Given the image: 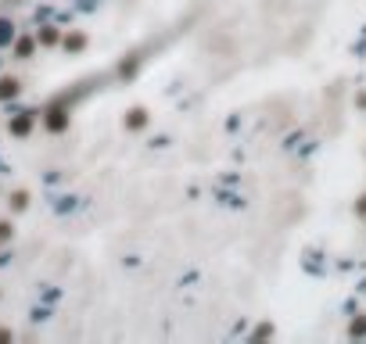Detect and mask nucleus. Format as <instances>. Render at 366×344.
Masks as SVG:
<instances>
[{
  "label": "nucleus",
  "instance_id": "obj_1",
  "mask_svg": "<svg viewBox=\"0 0 366 344\" xmlns=\"http://www.w3.org/2000/svg\"><path fill=\"white\" fill-rule=\"evenodd\" d=\"M11 40H14V25L0 19V43H11Z\"/></svg>",
  "mask_w": 366,
  "mask_h": 344
}]
</instances>
